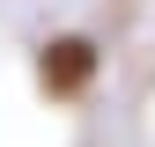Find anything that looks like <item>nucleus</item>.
<instances>
[{
	"label": "nucleus",
	"instance_id": "obj_1",
	"mask_svg": "<svg viewBox=\"0 0 155 147\" xmlns=\"http://www.w3.org/2000/svg\"><path fill=\"white\" fill-rule=\"evenodd\" d=\"M96 74H104V52H96V37L81 30H59L37 44V88H45L52 103H81L96 88Z\"/></svg>",
	"mask_w": 155,
	"mask_h": 147
}]
</instances>
